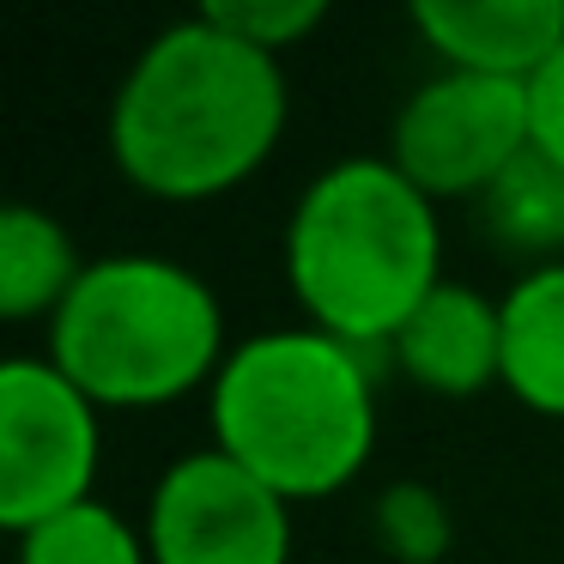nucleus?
<instances>
[{"mask_svg":"<svg viewBox=\"0 0 564 564\" xmlns=\"http://www.w3.org/2000/svg\"><path fill=\"white\" fill-rule=\"evenodd\" d=\"M292 122L285 62L249 50L207 13L164 25L110 98V159L128 188L200 207L243 188Z\"/></svg>","mask_w":564,"mask_h":564,"instance_id":"obj_1","label":"nucleus"},{"mask_svg":"<svg viewBox=\"0 0 564 564\" xmlns=\"http://www.w3.org/2000/svg\"><path fill=\"white\" fill-rule=\"evenodd\" d=\"M213 449L280 491L316 503L352 486L377 455V377L370 352L322 328H261L231 346L207 389Z\"/></svg>","mask_w":564,"mask_h":564,"instance_id":"obj_2","label":"nucleus"},{"mask_svg":"<svg viewBox=\"0 0 564 564\" xmlns=\"http://www.w3.org/2000/svg\"><path fill=\"white\" fill-rule=\"evenodd\" d=\"M285 285L310 328L389 352L401 322L443 285V225L389 159H340L310 176L285 219Z\"/></svg>","mask_w":564,"mask_h":564,"instance_id":"obj_3","label":"nucleus"},{"mask_svg":"<svg viewBox=\"0 0 564 564\" xmlns=\"http://www.w3.org/2000/svg\"><path fill=\"white\" fill-rule=\"evenodd\" d=\"M50 358L98 413H152L213 389L225 370V310L195 268L171 256L86 261L67 304L50 316Z\"/></svg>","mask_w":564,"mask_h":564,"instance_id":"obj_4","label":"nucleus"},{"mask_svg":"<svg viewBox=\"0 0 564 564\" xmlns=\"http://www.w3.org/2000/svg\"><path fill=\"white\" fill-rule=\"evenodd\" d=\"M522 152H534L528 86L437 67L394 110L382 159L425 200H479Z\"/></svg>","mask_w":564,"mask_h":564,"instance_id":"obj_5","label":"nucleus"},{"mask_svg":"<svg viewBox=\"0 0 564 564\" xmlns=\"http://www.w3.org/2000/svg\"><path fill=\"white\" fill-rule=\"evenodd\" d=\"M104 413L50 365L7 358L0 365V528L25 534L74 503L98 498Z\"/></svg>","mask_w":564,"mask_h":564,"instance_id":"obj_6","label":"nucleus"},{"mask_svg":"<svg viewBox=\"0 0 564 564\" xmlns=\"http://www.w3.org/2000/svg\"><path fill=\"white\" fill-rule=\"evenodd\" d=\"M152 564H292V503L225 449H188L147 498Z\"/></svg>","mask_w":564,"mask_h":564,"instance_id":"obj_7","label":"nucleus"},{"mask_svg":"<svg viewBox=\"0 0 564 564\" xmlns=\"http://www.w3.org/2000/svg\"><path fill=\"white\" fill-rule=\"evenodd\" d=\"M389 358L413 389L437 401H474L491 382H503V316L498 297L474 292L462 280H443L401 334L389 340Z\"/></svg>","mask_w":564,"mask_h":564,"instance_id":"obj_8","label":"nucleus"},{"mask_svg":"<svg viewBox=\"0 0 564 564\" xmlns=\"http://www.w3.org/2000/svg\"><path fill=\"white\" fill-rule=\"evenodd\" d=\"M413 31L455 74L528 86L564 43V0H419Z\"/></svg>","mask_w":564,"mask_h":564,"instance_id":"obj_9","label":"nucleus"},{"mask_svg":"<svg viewBox=\"0 0 564 564\" xmlns=\"http://www.w3.org/2000/svg\"><path fill=\"white\" fill-rule=\"evenodd\" d=\"M503 316V382L510 401L540 419H564V261L528 268L498 297Z\"/></svg>","mask_w":564,"mask_h":564,"instance_id":"obj_10","label":"nucleus"},{"mask_svg":"<svg viewBox=\"0 0 564 564\" xmlns=\"http://www.w3.org/2000/svg\"><path fill=\"white\" fill-rule=\"evenodd\" d=\"M79 273L86 261L55 213L31 200H13L0 213V322H50L79 285Z\"/></svg>","mask_w":564,"mask_h":564,"instance_id":"obj_11","label":"nucleus"},{"mask_svg":"<svg viewBox=\"0 0 564 564\" xmlns=\"http://www.w3.org/2000/svg\"><path fill=\"white\" fill-rule=\"evenodd\" d=\"M479 219L510 256H534V268L564 261V164L546 152H522L479 195Z\"/></svg>","mask_w":564,"mask_h":564,"instance_id":"obj_12","label":"nucleus"},{"mask_svg":"<svg viewBox=\"0 0 564 564\" xmlns=\"http://www.w3.org/2000/svg\"><path fill=\"white\" fill-rule=\"evenodd\" d=\"M13 540H19L13 564H152L147 528H134L104 498L74 503V510L50 516V522L25 528Z\"/></svg>","mask_w":564,"mask_h":564,"instance_id":"obj_13","label":"nucleus"},{"mask_svg":"<svg viewBox=\"0 0 564 564\" xmlns=\"http://www.w3.org/2000/svg\"><path fill=\"white\" fill-rule=\"evenodd\" d=\"M370 528H377V546L394 564H443L455 546V516L443 503V491H431L425 479L382 486L377 503H370Z\"/></svg>","mask_w":564,"mask_h":564,"instance_id":"obj_14","label":"nucleus"},{"mask_svg":"<svg viewBox=\"0 0 564 564\" xmlns=\"http://www.w3.org/2000/svg\"><path fill=\"white\" fill-rule=\"evenodd\" d=\"M213 25H225L231 37H243L249 50L285 62L292 50H304L322 25H328V0H213L200 7Z\"/></svg>","mask_w":564,"mask_h":564,"instance_id":"obj_15","label":"nucleus"},{"mask_svg":"<svg viewBox=\"0 0 564 564\" xmlns=\"http://www.w3.org/2000/svg\"><path fill=\"white\" fill-rule=\"evenodd\" d=\"M528 110H534V147L564 164V43L534 79H528Z\"/></svg>","mask_w":564,"mask_h":564,"instance_id":"obj_16","label":"nucleus"}]
</instances>
